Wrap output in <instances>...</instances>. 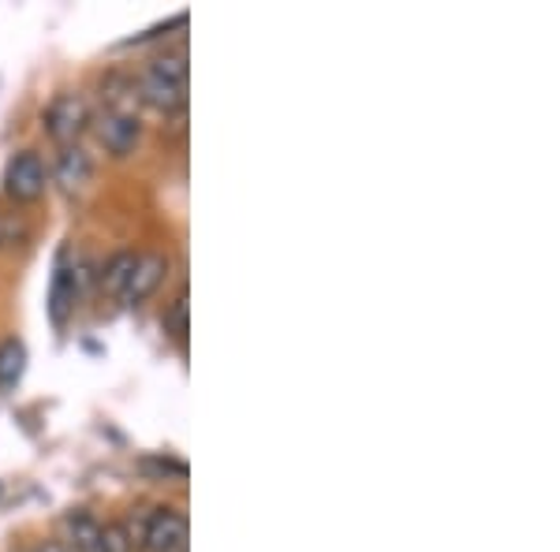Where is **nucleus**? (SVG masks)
<instances>
[{
  "mask_svg": "<svg viewBox=\"0 0 560 552\" xmlns=\"http://www.w3.org/2000/svg\"><path fill=\"white\" fill-rule=\"evenodd\" d=\"M142 552H184L187 549V519L176 508H153L142 519L139 538L131 541Z\"/></svg>",
  "mask_w": 560,
  "mask_h": 552,
  "instance_id": "nucleus-2",
  "label": "nucleus"
},
{
  "mask_svg": "<svg viewBox=\"0 0 560 552\" xmlns=\"http://www.w3.org/2000/svg\"><path fill=\"white\" fill-rule=\"evenodd\" d=\"M139 97L158 113H179L187 105V57L184 52H168V57H158L147 68L139 83Z\"/></svg>",
  "mask_w": 560,
  "mask_h": 552,
  "instance_id": "nucleus-1",
  "label": "nucleus"
},
{
  "mask_svg": "<svg viewBox=\"0 0 560 552\" xmlns=\"http://www.w3.org/2000/svg\"><path fill=\"white\" fill-rule=\"evenodd\" d=\"M23 369H26V348H23V340L8 337L4 343H0V388H15V385H20Z\"/></svg>",
  "mask_w": 560,
  "mask_h": 552,
  "instance_id": "nucleus-10",
  "label": "nucleus"
},
{
  "mask_svg": "<svg viewBox=\"0 0 560 552\" xmlns=\"http://www.w3.org/2000/svg\"><path fill=\"white\" fill-rule=\"evenodd\" d=\"M90 124V108L79 94H57L52 105L45 108V128L60 146H75V139L86 131Z\"/></svg>",
  "mask_w": 560,
  "mask_h": 552,
  "instance_id": "nucleus-3",
  "label": "nucleus"
},
{
  "mask_svg": "<svg viewBox=\"0 0 560 552\" xmlns=\"http://www.w3.org/2000/svg\"><path fill=\"white\" fill-rule=\"evenodd\" d=\"M31 552H71V549L60 545V541H42V545H34Z\"/></svg>",
  "mask_w": 560,
  "mask_h": 552,
  "instance_id": "nucleus-14",
  "label": "nucleus"
},
{
  "mask_svg": "<svg viewBox=\"0 0 560 552\" xmlns=\"http://www.w3.org/2000/svg\"><path fill=\"white\" fill-rule=\"evenodd\" d=\"M135 261H139V255H131V250H120V255H113V258L105 261L102 287H105L108 295H116V298L124 295V287H128V280L135 273Z\"/></svg>",
  "mask_w": 560,
  "mask_h": 552,
  "instance_id": "nucleus-9",
  "label": "nucleus"
},
{
  "mask_svg": "<svg viewBox=\"0 0 560 552\" xmlns=\"http://www.w3.org/2000/svg\"><path fill=\"white\" fill-rule=\"evenodd\" d=\"M45 165L38 153H15L12 161H8V176H4V191L15 198V202H34V198L45 195Z\"/></svg>",
  "mask_w": 560,
  "mask_h": 552,
  "instance_id": "nucleus-4",
  "label": "nucleus"
},
{
  "mask_svg": "<svg viewBox=\"0 0 560 552\" xmlns=\"http://www.w3.org/2000/svg\"><path fill=\"white\" fill-rule=\"evenodd\" d=\"M165 273H168L165 255H139V261H135V273H131L128 287H124V295H120V303L139 306L142 298H150L153 292H158Z\"/></svg>",
  "mask_w": 560,
  "mask_h": 552,
  "instance_id": "nucleus-6",
  "label": "nucleus"
},
{
  "mask_svg": "<svg viewBox=\"0 0 560 552\" xmlns=\"http://www.w3.org/2000/svg\"><path fill=\"white\" fill-rule=\"evenodd\" d=\"M71 303H75V273L60 266L57 277H52V318L65 321V314L71 310Z\"/></svg>",
  "mask_w": 560,
  "mask_h": 552,
  "instance_id": "nucleus-11",
  "label": "nucleus"
},
{
  "mask_svg": "<svg viewBox=\"0 0 560 552\" xmlns=\"http://www.w3.org/2000/svg\"><path fill=\"white\" fill-rule=\"evenodd\" d=\"M65 530H68V545L75 552H102V522H97L90 512H83V508L68 512Z\"/></svg>",
  "mask_w": 560,
  "mask_h": 552,
  "instance_id": "nucleus-7",
  "label": "nucleus"
},
{
  "mask_svg": "<svg viewBox=\"0 0 560 552\" xmlns=\"http://www.w3.org/2000/svg\"><path fill=\"white\" fill-rule=\"evenodd\" d=\"M102 552H135L131 533L120 522H108V527H102Z\"/></svg>",
  "mask_w": 560,
  "mask_h": 552,
  "instance_id": "nucleus-13",
  "label": "nucleus"
},
{
  "mask_svg": "<svg viewBox=\"0 0 560 552\" xmlns=\"http://www.w3.org/2000/svg\"><path fill=\"white\" fill-rule=\"evenodd\" d=\"M165 332L173 340H184L187 337V295L179 292L176 295V303L168 306V314H165Z\"/></svg>",
  "mask_w": 560,
  "mask_h": 552,
  "instance_id": "nucleus-12",
  "label": "nucleus"
},
{
  "mask_svg": "<svg viewBox=\"0 0 560 552\" xmlns=\"http://www.w3.org/2000/svg\"><path fill=\"white\" fill-rule=\"evenodd\" d=\"M57 179L68 187V191H75V187H83L90 179V153L83 146H65L57 157Z\"/></svg>",
  "mask_w": 560,
  "mask_h": 552,
  "instance_id": "nucleus-8",
  "label": "nucleus"
},
{
  "mask_svg": "<svg viewBox=\"0 0 560 552\" xmlns=\"http://www.w3.org/2000/svg\"><path fill=\"white\" fill-rule=\"evenodd\" d=\"M142 134V124L139 116L131 113H113V108H105L102 116H97V139H102V146L108 153H116V157H124V153L135 150V142H139Z\"/></svg>",
  "mask_w": 560,
  "mask_h": 552,
  "instance_id": "nucleus-5",
  "label": "nucleus"
}]
</instances>
